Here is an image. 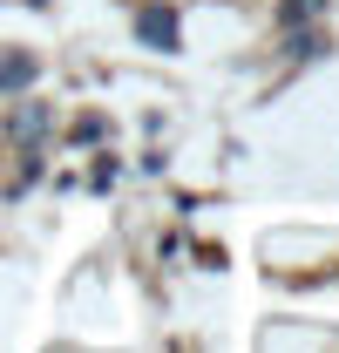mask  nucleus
I'll return each instance as SVG.
<instances>
[{"label":"nucleus","instance_id":"obj_2","mask_svg":"<svg viewBox=\"0 0 339 353\" xmlns=\"http://www.w3.org/2000/svg\"><path fill=\"white\" fill-rule=\"evenodd\" d=\"M312 7H319V0H285V14H278V21L292 28V21H305V14H312Z\"/></svg>","mask_w":339,"mask_h":353},{"label":"nucleus","instance_id":"obj_1","mask_svg":"<svg viewBox=\"0 0 339 353\" xmlns=\"http://www.w3.org/2000/svg\"><path fill=\"white\" fill-rule=\"evenodd\" d=\"M143 34H150V41H176V28H170V14H156V7L143 14Z\"/></svg>","mask_w":339,"mask_h":353}]
</instances>
